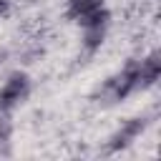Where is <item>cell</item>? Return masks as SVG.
<instances>
[{
    "mask_svg": "<svg viewBox=\"0 0 161 161\" xmlns=\"http://www.w3.org/2000/svg\"><path fill=\"white\" fill-rule=\"evenodd\" d=\"M136 93H143L141 75H138V58H128L118 70H113L106 80H101L96 86V91L91 93V101L108 108V106H118V103L128 101Z\"/></svg>",
    "mask_w": 161,
    "mask_h": 161,
    "instance_id": "1",
    "label": "cell"
},
{
    "mask_svg": "<svg viewBox=\"0 0 161 161\" xmlns=\"http://www.w3.org/2000/svg\"><path fill=\"white\" fill-rule=\"evenodd\" d=\"M151 123H153V116H151V113H136V116L123 118V121L108 133V138H106V143H103V153H106V156H116V153L128 151V148L148 131Z\"/></svg>",
    "mask_w": 161,
    "mask_h": 161,
    "instance_id": "2",
    "label": "cell"
},
{
    "mask_svg": "<svg viewBox=\"0 0 161 161\" xmlns=\"http://www.w3.org/2000/svg\"><path fill=\"white\" fill-rule=\"evenodd\" d=\"M111 20H113V13H111L108 5H103L93 15H88L86 20L78 23V28H80V53L86 58H93L96 53H101V48L106 45L108 30H111Z\"/></svg>",
    "mask_w": 161,
    "mask_h": 161,
    "instance_id": "3",
    "label": "cell"
},
{
    "mask_svg": "<svg viewBox=\"0 0 161 161\" xmlns=\"http://www.w3.org/2000/svg\"><path fill=\"white\" fill-rule=\"evenodd\" d=\"M33 93V75L23 68L10 70L0 83V116L20 108Z\"/></svg>",
    "mask_w": 161,
    "mask_h": 161,
    "instance_id": "4",
    "label": "cell"
},
{
    "mask_svg": "<svg viewBox=\"0 0 161 161\" xmlns=\"http://www.w3.org/2000/svg\"><path fill=\"white\" fill-rule=\"evenodd\" d=\"M138 75H141V91H151L161 80V50L151 48L138 58Z\"/></svg>",
    "mask_w": 161,
    "mask_h": 161,
    "instance_id": "5",
    "label": "cell"
},
{
    "mask_svg": "<svg viewBox=\"0 0 161 161\" xmlns=\"http://www.w3.org/2000/svg\"><path fill=\"white\" fill-rule=\"evenodd\" d=\"M103 5H106V0H65L63 3V18L68 23L78 25L80 20H86L88 15H93Z\"/></svg>",
    "mask_w": 161,
    "mask_h": 161,
    "instance_id": "6",
    "label": "cell"
},
{
    "mask_svg": "<svg viewBox=\"0 0 161 161\" xmlns=\"http://www.w3.org/2000/svg\"><path fill=\"white\" fill-rule=\"evenodd\" d=\"M13 136H15V123H13L10 113H3L0 116V156H10Z\"/></svg>",
    "mask_w": 161,
    "mask_h": 161,
    "instance_id": "7",
    "label": "cell"
},
{
    "mask_svg": "<svg viewBox=\"0 0 161 161\" xmlns=\"http://www.w3.org/2000/svg\"><path fill=\"white\" fill-rule=\"evenodd\" d=\"M10 13V0H0V18H5Z\"/></svg>",
    "mask_w": 161,
    "mask_h": 161,
    "instance_id": "8",
    "label": "cell"
}]
</instances>
